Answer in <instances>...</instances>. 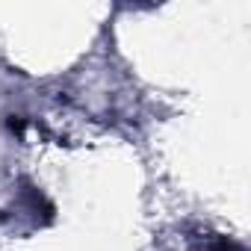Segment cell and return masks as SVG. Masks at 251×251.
<instances>
[{"instance_id":"6da1fadb","label":"cell","mask_w":251,"mask_h":251,"mask_svg":"<svg viewBox=\"0 0 251 251\" xmlns=\"http://www.w3.org/2000/svg\"><path fill=\"white\" fill-rule=\"evenodd\" d=\"M210 251H230L227 245H216V248H210Z\"/></svg>"}]
</instances>
